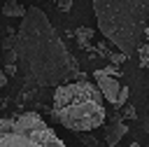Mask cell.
Instances as JSON below:
<instances>
[{
    "mask_svg": "<svg viewBox=\"0 0 149 147\" xmlns=\"http://www.w3.org/2000/svg\"><path fill=\"white\" fill-rule=\"evenodd\" d=\"M142 35H144V37L149 40V26H144V30H142Z\"/></svg>",
    "mask_w": 149,
    "mask_h": 147,
    "instance_id": "obj_18",
    "label": "cell"
},
{
    "mask_svg": "<svg viewBox=\"0 0 149 147\" xmlns=\"http://www.w3.org/2000/svg\"><path fill=\"white\" fill-rule=\"evenodd\" d=\"M130 147H142V145L140 142H130Z\"/></svg>",
    "mask_w": 149,
    "mask_h": 147,
    "instance_id": "obj_19",
    "label": "cell"
},
{
    "mask_svg": "<svg viewBox=\"0 0 149 147\" xmlns=\"http://www.w3.org/2000/svg\"><path fill=\"white\" fill-rule=\"evenodd\" d=\"M128 96H130V89H128V86H119V93H116V98H114V103H112V105L123 107V105H126V100H128Z\"/></svg>",
    "mask_w": 149,
    "mask_h": 147,
    "instance_id": "obj_10",
    "label": "cell"
},
{
    "mask_svg": "<svg viewBox=\"0 0 149 147\" xmlns=\"http://www.w3.org/2000/svg\"><path fill=\"white\" fill-rule=\"evenodd\" d=\"M5 84H7V75H5V72H2V70H0V89H2V86H5Z\"/></svg>",
    "mask_w": 149,
    "mask_h": 147,
    "instance_id": "obj_17",
    "label": "cell"
},
{
    "mask_svg": "<svg viewBox=\"0 0 149 147\" xmlns=\"http://www.w3.org/2000/svg\"><path fill=\"white\" fill-rule=\"evenodd\" d=\"M121 114H123V117H128V119H135V117H137V114H135V107H133V105H128V107H126V110H123Z\"/></svg>",
    "mask_w": 149,
    "mask_h": 147,
    "instance_id": "obj_13",
    "label": "cell"
},
{
    "mask_svg": "<svg viewBox=\"0 0 149 147\" xmlns=\"http://www.w3.org/2000/svg\"><path fill=\"white\" fill-rule=\"evenodd\" d=\"M126 131H128V126L121 121V114H116V117L112 119V126H107V131H105V142H107L109 147H116Z\"/></svg>",
    "mask_w": 149,
    "mask_h": 147,
    "instance_id": "obj_6",
    "label": "cell"
},
{
    "mask_svg": "<svg viewBox=\"0 0 149 147\" xmlns=\"http://www.w3.org/2000/svg\"><path fill=\"white\" fill-rule=\"evenodd\" d=\"M14 58L21 61L26 75L40 86H61L74 77L84 79L74 56L68 51L49 16L40 7L26 9L14 42Z\"/></svg>",
    "mask_w": 149,
    "mask_h": 147,
    "instance_id": "obj_1",
    "label": "cell"
},
{
    "mask_svg": "<svg viewBox=\"0 0 149 147\" xmlns=\"http://www.w3.org/2000/svg\"><path fill=\"white\" fill-rule=\"evenodd\" d=\"M100 33L126 56L135 51L149 19V0H93Z\"/></svg>",
    "mask_w": 149,
    "mask_h": 147,
    "instance_id": "obj_2",
    "label": "cell"
},
{
    "mask_svg": "<svg viewBox=\"0 0 149 147\" xmlns=\"http://www.w3.org/2000/svg\"><path fill=\"white\" fill-rule=\"evenodd\" d=\"M81 140H84V142H86L88 147H98V142H95V138H88V135H84V133H81Z\"/></svg>",
    "mask_w": 149,
    "mask_h": 147,
    "instance_id": "obj_16",
    "label": "cell"
},
{
    "mask_svg": "<svg viewBox=\"0 0 149 147\" xmlns=\"http://www.w3.org/2000/svg\"><path fill=\"white\" fill-rule=\"evenodd\" d=\"M147 26H149V19H147Z\"/></svg>",
    "mask_w": 149,
    "mask_h": 147,
    "instance_id": "obj_20",
    "label": "cell"
},
{
    "mask_svg": "<svg viewBox=\"0 0 149 147\" xmlns=\"http://www.w3.org/2000/svg\"><path fill=\"white\" fill-rule=\"evenodd\" d=\"M2 72H5V75H16V65H14V63H7Z\"/></svg>",
    "mask_w": 149,
    "mask_h": 147,
    "instance_id": "obj_15",
    "label": "cell"
},
{
    "mask_svg": "<svg viewBox=\"0 0 149 147\" xmlns=\"http://www.w3.org/2000/svg\"><path fill=\"white\" fill-rule=\"evenodd\" d=\"M74 37H77L79 47L88 49V40H93V30H91V28H77V30H74Z\"/></svg>",
    "mask_w": 149,
    "mask_h": 147,
    "instance_id": "obj_8",
    "label": "cell"
},
{
    "mask_svg": "<svg viewBox=\"0 0 149 147\" xmlns=\"http://www.w3.org/2000/svg\"><path fill=\"white\" fill-rule=\"evenodd\" d=\"M109 61H112V65H121V63L126 61V54H123V51H116V54L109 56Z\"/></svg>",
    "mask_w": 149,
    "mask_h": 147,
    "instance_id": "obj_11",
    "label": "cell"
},
{
    "mask_svg": "<svg viewBox=\"0 0 149 147\" xmlns=\"http://www.w3.org/2000/svg\"><path fill=\"white\" fill-rule=\"evenodd\" d=\"M2 14H5V16L21 19V16L26 14V9H23V5H21V2H16V0H7V2H5V7H2Z\"/></svg>",
    "mask_w": 149,
    "mask_h": 147,
    "instance_id": "obj_7",
    "label": "cell"
},
{
    "mask_svg": "<svg viewBox=\"0 0 149 147\" xmlns=\"http://www.w3.org/2000/svg\"><path fill=\"white\" fill-rule=\"evenodd\" d=\"M0 147H65V142L42 121V117L26 112L0 117Z\"/></svg>",
    "mask_w": 149,
    "mask_h": 147,
    "instance_id": "obj_4",
    "label": "cell"
},
{
    "mask_svg": "<svg viewBox=\"0 0 149 147\" xmlns=\"http://www.w3.org/2000/svg\"><path fill=\"white\" fill-rule=\"evenodd\" d=\"M54 117L70 131L86 133L105 124V105L98 86L86 79H74L56 86Z\"/></svg>",
    "mask_w": 149,
    "mask_h": 147,
    "instance_id": "obj_3",
    "label": "cell"
},
{
    "mask_svg": "<svg viewBox=\"0 0 149 147\" xmlns=\"http://www.w3.org/2000/svg\"><path fill=\"white\" fill-rule=\"evenodd\" d=\"M58 2V9H63V12H70V7H72V0H56Z\"/></svg>",
    "mask_w": 149,
    "mask_h": 147,
    "instance_id": "obj_12",
    "label": "cell"
},
{
    "mask_svg": "<svg viewBox=\"0 0 149 147\" xmlns=\"http://www.w3.org/2000/svg\"><path fill=\"white\" fill-rule=\"evenodd\" d=\"M135 51H137L140 68H147V70H149V42H144V44H137V47H135Z\"/></svg>",
    "mask_w": 149,
    "mask_h": 147,
    "instance_id": "obj_9",
    "label": "cell"
},
{
    "mask_svg": "<svg viewBox=\"0 0 149 147\" xmlns=\"http://www.w3.org/2000/svg\"><path fill=\"white\" fill-rule=\"evenodd\" d=\"M107 75H112V77H119V68L116 65H107V68H102Z\"/></svg>",
    "mask_w": 149,
    "mask_h": 147,
    "instance_id": "obj_14",
    "label": "cell"
},
{
    "mask_svg": "<svg viewBox=\"0 0 149 147\" xmlns=\"http://www.w3.org/2000/svg\"><path fill=\"white\" fill-rule=\"evenodd\" d=\"M93 79L98 82V91H100V96L102 98H107L109 103H114V98H116V93H119V82H116V77H112V75H107L102 68L100 70H93Z\"/></svg>",
    "mask_w": 149,
    "mask_h": 147,
    "instance_id": "obj_5",
    "label": "cell"
}]
</instances>
